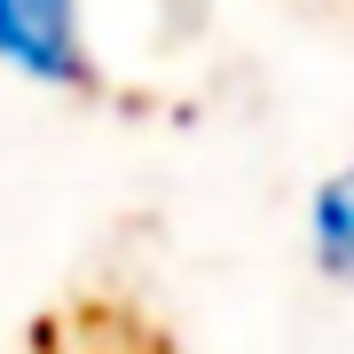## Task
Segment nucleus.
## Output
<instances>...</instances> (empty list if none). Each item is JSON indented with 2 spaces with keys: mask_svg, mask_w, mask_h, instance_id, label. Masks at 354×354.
Segmentation results:
<instances>
[{
  "mask_svg": "<svg viewBox=\"0 0 354 354\" xmlns=\"http://www.w3.org/2000/svg\"><path fill=\"white\" fill-rule=\"evenodd\" d=\"M0 71L48 95H95L102 64L87 39V0H0Z\"/></svg>",
  "mask_w": 354,
  "mask_h": 354,
  "instance_id": "obj_1",
  "label": "nucleus"
},
{
  "mask_svg": "<svg viewBox=\"0 0 354 354\" xmlns=\"http://www.w3.org/2000/svg\"><path fill=\"white\" fill-rule=\"evenodd\" d=\"M299 236H307V260H315V276H323V283H339V291H354V150L330 165L315 189H307Z\"/></svg>",
  "mask_w": 354,
  "mask_h": 354,
  "instance_id": "obj_2",
  "label": "nucleus"
}]
</instances>
